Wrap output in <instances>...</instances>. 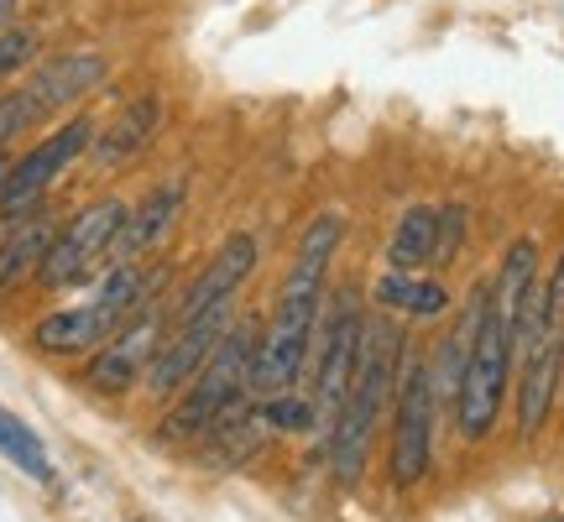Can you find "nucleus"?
Here are the masks:
<instances>
[{"mask_svg":"<svg viewBox=\"0 0 564 522\" xmlns=\"http://www.w3.org/2000/svg\"><path fill=\"white\" fill-rule=\"evenodd\" d=\"M116 335V324L100 314V303H74V308H53V314H42L32 324V345H37L42 356H63V361H74V356H95L105 340Z\"/></svg>","mask_w":564,"mask_h":522,"instance_id":"15","label":"nucleus"},{"mask_svg":"<svg viewBox=\"0 0 564 522\" xmlns=\"http://www.w3.org/2000/svg\"><path fill=\"white\" fill-rule=\"evenodd\" d=\"M95 131H100V126L89 121V116H74V121H63L53 137H42L32 152H21V157L11 162L6 194H0V220H21V215L42 209L47 188L95 146Z\"/></svg>","mask_w":564,"mask_h":522,"instance_id":"8","label":"nucleus"},{"mask_svg":"<svg viewBox=\"0 0 564 522\" xmlns=\"http://www.w3.org/2000/svg\"><path fill=\"white\" fill-rule=\"evenodd\" d=\"M434 377L423 356H403V377L392 392V486H419L434 465Z\"/></svg>","mask_w":564,"mask_h":522,"instance_id":"7","label":"nucleus"},{"mask_svg":"<svg viewBox=\"0 0 564 522\" xmlns=\"http://www.w3.org/2000/svg\"><path fill=\"white\" fill-rule=\"evenodd\" d=\"M267 444V423H262V413L257 407H230L209 434L199 439V449H204V460L215 465V470H241V465H251L257 460V449Z\"/></svg>","mask_w":564,"mask_h":522,"instance_id":"18","label":"nucleus"},{"mask_svg":"<svg viewBox=\"0 0 564 522\" xmlns=\"http://www.w3.org/2000/svg\"><path fill=\"white\" fill-rule=\"evenodd\" d=\"M230 324H236V303H220V308H209L199 319L173 324L158 350V361H152V371H147V392L152 398H178L183 387L199 377V366L215 356V345L225 340Z\"/></svg>","mask_w":564,"mask_h":522,"instance_id":"10","label":"nucleus"},{"mask_svg":"<svg viewBox=\"0 0 564 522\" xmlns=\"http://www.w3.org/2000/svg\"><path fill=\"white\" fill-rule=\"evenodd\" d=\"M361 329H366V314H361V298L356 287H340L324 298V314H319V329H314V350H308V402L319 413V434L329 439V428L340 418L345 398H350V382H356V361H361Z\"/></svg>","mask_w":564,"mask_h":522,"instance_id":"4","label":"nucleus"},{"mask_svg":"<svg viewBox=\"0 0 564 522\" xmlns=\"http://www.w3.org/2000/svg\"><path fill=\"white\" fill-rule=\"evenodd\" d=\"M58 236V220L47 209H32L21 220H6V236H0V293L21 287L26 278H37L47 246Z\"/></svg>","mask_w":564,"mask_h":522,"instance_id":"17","label":"nucleus"},{"mask_svg":"<svg viewBox=\"0 0 564 522\" xmlns=\"http://www.w3.org/2000/svg\"><path fill=\"white\" fill-rule=\"evenodd\" d=\"M267 434H319V413L303 392H278V398H257Z\"/></svg>","mask_w":564,"mask_h":522,"instance_id":"23","label":"nucleus"},{"mask_svg":"<svg viewBox=\"0 0 564 522\" xmlns=\"http://www.w3.org/2000/svg\"><path fill=\"white\" fill-rule=\"evenodd\" d=\"M512 329L497 319V308L486 314L481 324V340L470 350L465 361V377H460V392H455V428H460L465 444H481L491 439V428L502 418V398H507V382H512Z\"/></svg>","mask_w":564,"mask_h":522,"instance_id":"6","label":"nucleus"},{"mask_svg":"<svg viewBox=\"0 0 564 522\" xmlns=\"http://www.w3.org/2000/svg\"><path fill=\"white\" fill-rule=\"evenodd\" d=\"M544 293H549V314L564 324V251H560V261L549 267V282H544Z\"/></svg>","mask_w":564,"mask_h":522,"instance_id":"26","label":"nucleus"},{"mask_svg":"<svg viewBox=\"0 0 564 522\" xmlns=\"http://www.w3.org/2000/svg\"><path fill=\"white\" fill-rule=\"evenodd\" d=\"M0 455L17 465V470H26L32 481H53V460H47L42 439L11 413V407H0Z\"/></svg>","mask_w":564,"mask_h":522,"instance_id":"22","label":"nucleus"},{"mask_svg":"<svg viewBox=\"0 0 564 522\" xmlns=\"http://www.w3.org/2000/svg\"><path fill=\"white\" fill-rule=\"evenodd\" d=\"M371 298L387 314H408V319H444L449 314V287L434 278H419V272H382Z\"/></svg>","mask_w":564,"mask_h":522,"instance_id":"20","label":"nucleus"},{"mask_svg":"<svg viewBox=\"0 0 564 522\" xmlns=\"http://www.w3.org/2000/svg\"><path fill=\"white\" fill-rule=\"evenodd\" d=\"M126 215H131V204L116 199V194H105V199L84 204L74 220H63L53 246H47V257H42V267H37V287L63 293V287H79V282H89L95 272H105Z\"/></svg>","mask_w":564,"mask_h":522,"instance_id":"5","label":"nucleus"},{"mask_svg":"<svg viewBox=\"0 0 564 522\" xmlns=\"http://www.w3.org/2000/svg\"><path fill=\"white\" fill-rule=\"evenodd\" d=\"M167 329H173V314H162L158 303H152L147 314H137V319L126 324L121 335H110L95 356H84V387L100 392V398H121L137 382H147V371L158 361Z\"/></svg>","mask_w":564,"mask_h":522,"instance_id":"9","label":"nucleus"},{"mask_svg":"<svg viewBox=\"0 0 564 522\" xmlns=\"http://www.w3.org/2000/svg\"><path fill=\"white\" fill-rule=\"evenodd\" d=\"M257 345H262V319H257V314H236V324L225 329V340L215 345V356L199 366V377L173 398L167 418L158 423V439L162 444H199L230 407H241V402L251 398Z\"/></svg>","mask_w":564,"mask_h":522,"instance_id":"3","label":"nucleus"},{"mask_svg":"<svg viewBox=\"0 0 564 522\" xmlns=\"http://www.w3.org/2000/svg\"><path fill=\"white\" fill-rule=\"evenodd\" d=\"M32 53H37V37H32L26 26H6V32H0V79H11L17 68H26Z\"/></svg>","mask_w":564,"mask_h":522,"instance_id":"25","label":"nucleus"},{"mask_svg":"<svg viewBox=\"0 0 564 522\" xmlns=\"http://www.w3.org/2000/svg\"><path fill=\"white\" fill-rule=\"evenodd\" d=\"M6 178H11V157L0 152V194H6Z\"/></svg>","mask_w":564,"mask_h":522,"instance_id":"27","label":"nucleus"},{"mask_svg":"<svg viewBox=\"0 0 564 522\" xmlns=\"http://www.w3.org/2000/svg\"><path fill=\"white\" fill-rule=\"evenodd\" d=\"M465 236H470V209L465 204H444L440 209V246H434V267H449L460 257Z\"/></svg>","mask_w":564,"mask_h":522,"instance_id":"24","label":"nucleus"},{"mask_svg":"<svg viewBox=\"0 0 564 522\" xmlns=\"http://www.w3.org/2000/svg\"><path fill=\"white\" fill-rule=\"evenodd\" d=\"M434 246H440V209L434 204H413L387 241V272H423L434 267Z\"/></svg>","mask_w":564,"mask_h":522,"instance_id":"21","label":"nucleus"},{"mask_svg":"<svg viewBox=\"0 0 564 522\" xmlns=\"http://www.w3.org/2000/svg\"><path fill=\"white\" fill-rule=\"evenodd\" d=\"M403 329L387 319V314H366L361 329V361H356V382H350V398H345L340 418L324 439V455H329V470L340 486L361 481L366 460H371V439H377V423H382V407L398 392V377H403Z\"/></svg>","mask_w":564,"mask_h":522,"instance_id":"2","label":"nucleus"},{"mask_svg":"<svg viewBox=\"0 0 564 522\" xmlns=\"http://www.w3.org/2000/svg\"><path fill=\"white\" fill-rule=\"evenodd\" d=\"M183 199H188V178H183V173H173V178L158 183V188H152L141 204H131L121 236H116V251H110V267L147 257V251H152V246L173 230V220L183 215Z\"/></svg>","mask_w":564,"mask_h":522,"instance_id":"14","label":"nucleus"},{"mask_svg":"<svg viewBox=\"0 0 564 522\" xmlns=\"http://www.w3.org/2000/svg\"><path fill=\"white\" fill-rule=\"evenodd\" d=\"M539 241L533 236H518V241L502 251V267H497V282H491V308H497V319L512 329V319H518V308H523V298L539 287Z\"/></svg>","mask_w":564,"mask_h":522,"instance_id":"19","label":"nucleus"},{"mask_svg":"<svg viewBox=\"0 0 564 522\" xmlns=\"http://www.w3.org/2000/svg\"><path fill=\"white\" fill-rule=\"evenodd\" d=\"M162 116H167V105H162L158 89H147V95H137V100H126L121 110H116V121L95 131L89 162H95L100 173L126 167L131 157H141V152L152 146V137L162 131Z\"/></svg>","mask_w":564,"mask_h":522,"instance_id":"12","label":"nucleus"},{"mask_svg":"<svg viewBox=\"0 0 564 522\" xmlns=\"http://www.w3.org/2000/svg\"><path fill=\"white\" fill-rule=\"evenodd\" d=\"M105 74H110V63L100 53H58V58L37 63V74L26 79V100L37 105V116H53V110H68V105H79L89 89H100Z\"/></svg>","mask_w":564,"mask_h":522,"instance_id":"13","label":"nucleus"},{"mask_svg":"<svg viewBox=\"0 0 564 522\" xmlns=\"http://www.w3.org/2000/svg\"><path fill=\"white\" fill-rule=\"evenodd\" d=\"M257 261H262L257 236H251V230H230V236L215 246V257L199 267V278L183 287L178 308H173V324L199 319V314L220 308V303H236V298H241V282L257 272Z\"/></svg>","mask_w":564,"mask_h":522,"instance_id":"11","label":"nucleus"},{"mask_svg":"<svg viewBox=\"0 0 564 522\" xmlns=\"http://www.w3.org/2000/svg\"><path fill=\"white\" fill-rule=\"evenodd\" d=\"M518 371H523V382H518V434L533 439V434L544 428L549 407H554V392L564 387V324L533 356L518 361Z\"/></svg>","mask_w":564,"mask_h":522,"instance_id":"16","label":"nucleus"},{"mask_svg":"<svg viewBox=\"0 0 564 522\" xmlns=\"http://www.w3.org/2000/svg\"><path fill=\"white\" fill-rule=\"evenodd\" d=\"M345 241V215L340 209H324L303 225L299 251L282 272L278 303H272V319L262 324V345H257V366H251V398H278L293 392L308 366L314 350V329L324 314V278H329V261Z\"/></svg>","mask_w":564,"mask_h":522,"instance_id":"1","label":"nucleus"}]
</instances>
